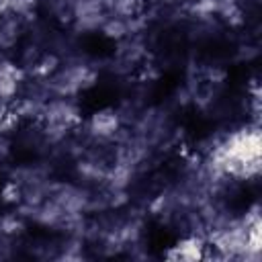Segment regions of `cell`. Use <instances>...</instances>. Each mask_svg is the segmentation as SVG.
<instances>
[{"instance_id":"obj_1","label":"cell","mask_w":262,"mask_h":262,"mask_svg":"<svg viewBox=\"0 0 262 262\" xmlns=\"http://www.w3.org/2000/svg\"><path fill=\"white\" fill-rule=\"evenodd\" d=\"M215 166L231 176L248 178L260 168V133L258 129H242L225 139L215 154Z\"/></svg>"},{"instance_id":"obj_2","label":"cell","mask_w":262,"mask_h":262,"mask_svg":"<svg viewBox=\"0 0 262 262\" xmlns=\"http://www.w3.org/2000/svg\"><path fill=\"white\" fill-rule=\"evenodd\" d=\"M176 252H170L168 258H176V260H194L203 256V246L199 239H186V242H178Z\"/></svg>"}]
</instances>
